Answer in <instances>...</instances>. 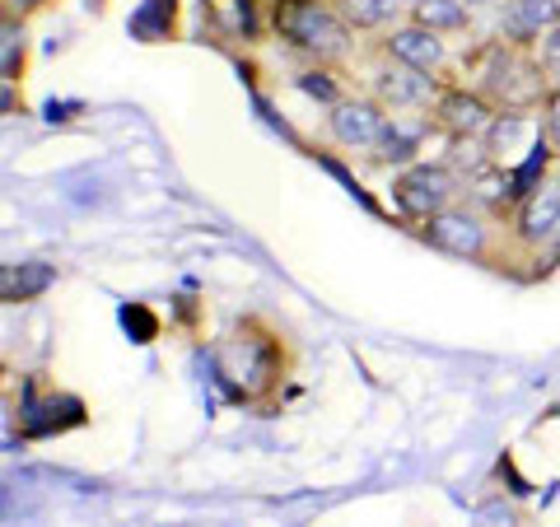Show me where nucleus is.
<instances>
[{"instance_id": "39448f33", "label": "nucleus", "mask_w": 560, "mask_h": 527, "mask_svg": "<svg viewBox=\"0 0 560 527\" xmlns=\"http://www.w3.org/2000/svg\"><path fill=\"white\" fill-rule=\"evenodd\" d=\"M504 238H510V253H514V276H523L518 261H528V280L560 267V173L556 168L518 197L514 215L504 220Z\"/></svg>"}, {"instance_id": "4468645a", "label": "nucleus", "mask_w": 560, "mask_h": 527, "mask_svg": "<svg viewBox=\"0 0 560 527\" xmlns=\"http://www.w3.org/2000/svg\"><path fill=\"white\" fill-rule=\"evenodd\" d=\"M341 20L355 33H388L393 24L407 20V0H331Z\"/></svg>"}, {"instance_id": "1a4fd4ad", "label": "nucleus", "mask_w": 560, "mask_h": 527, "mask_svg": "<svg viewBox=\"0 0 560 527\" xmlns=\"http://www.w3.org/2000/svg\"><path fill=\"white\" fill-rule=\"evenodd\" d=\"M495 117H500L495 103H490L481 90H471V84H458V80H448L444 94L434 98V108H430L434 131H440L444 140H453V136H486Z\"/></svg>"}, {"instance_id": "0eeeda50", "label": "nucleus", "mask_w": 560, "mask_h": 527, "mask_svg": "<svg viewBox=\"0 0 560 527\" xmlns=\"http://www.w3.org/2000/svg\"><path fill=\"white\" fill-rule=\"evenodd\" d=\"M444 75H425V70L393 61L383 51H374V66L364 70V94L378 98L388 113H430L434 98L444 94Z\"/></svg>"}, {"instance_id": "4be33fe9", "label": "nucleus", "mask_w": 560, "mask_h": 527, "mask_svg": "<svg viewBox=\"0 0 560 527\" xmlns=\"http://www.w3.org/2000/svg\"><path fill=\"white\" fill-rule=\"evenodd\" d=\"M467 5H471V10H500L504 0H467Z\"/></svg>"}, {"instance_id": "7ed1b4c3", "label": "nucleus", "mask_w": 560, "mask_h": 527, "mask_svg": "<svg viewBox=\"0 0 560 527\" xmlns=\"http://www.w3.org/2000/svg\"><path fill=\"white\" fill-rule=\"evenodd\" d=\"M416 234L425 248L444 253V257H458V261H481V267H495V271H510L514 276V253H510V238H504V224L490 215V210L471 206L467 197L458 206L430 215L425 224H416Z\"/></svg>"}, {"instance_id": "f03ea898", "label": "nucleus", "mask_w": 560, "mask_h": 527, "mask_svg": "<svg viewBox=\"0 0 560 527\" xmlns=\"http://www.w3.org/2000/svg\"><path fill=\"white\" fill-rule=\"evenodd\" d=\"M467 75H471V90H481L500 113L541 108L551 94V80H547V70H541L537 51L510 47L504 38H486L477 51H471Z\"/></svg>"}, {"instance_id": "9d476101", "label": "nucleus", "mask_w": 560, "mask_h": 527, "mask_svg": "<svg viewBox=\"0 0 560 527\" xmlns=\"http://www.w3.org/2000/svg\"><path fill=\"white\" fill-rule=\"evenodd\" d=\"M374 51H383V57H393V61H407L416 70H425V75H444L448 70V38L444 33H434L425 24H416V20H401L393 24L388 33H378V43ZM448 80V75H444Z\"/></svg>"}, {"instance_id": "aec40b11", "label": "nucleus", "mask_w": 560, "mask_h": 527, "mask_svg": "<svg viewBox=\"0 0 560 527\" xmlns=\"http://www.w3.org/2000/svg\"><path fill=\"white\" fill-rule=\"evenodd\" d=\"M541 131H547V145L560 164V90H551L547 103H541Z\"/></svg>"}, {"instance_id": "a211bd4d", "label": "nucleus", "mask_w": 560, "mask_h": 527, "mask_svg": "<svg viewBox=\"0 0 560 527\" xmlns=\"http://www.w3.org/2000/svg\"><path fill=\"white\" fill-rule=\"evenodd\" d=\"M471 527H528V514H523L514 500L490 495V500L477 504V514H471Z\"/></svg>"}, {"instance_id": "dca6fc26", "label": "nucleus", "mask_w": 560, "mask_h": 527, "mask_svg": "<svg viewBox=\"0 0 560 527\" xmlns=\"http://www.w3.org/2000/svg\"><path fill=\"white\" fill-rule=\"evenodd\" d=\"M294 84L308 94V98H318L323 108H337V103L346 98V84L337 80V66H308L294 75Z\"/></svg>"}, {"instance_id": "423d86ee", "label": "nucleus", "mask_w": 560, "mask_h": 527, "mask_svg": "<svg viewBox=\"0 0 560 527\" xmlns=\"http://www.w3.org/2000/svg\"><path fill=\"white\" fill-rule=\"evenodd\" d=\"M458 201H463V178L444 160L440 164L416 160L393 173V206H397V215L411 224H425L430 215H440V210L458 206Z\"/></svg>"}, {"instance_id": "f257e3e1", "label": "nucleus", "mask_w": 560, "mask_h": 527, "mask_svg": "<svg viewBox=\"0 0 560 527\" xmlns=\"http://www.w3.org/2000/svg\"><path fill=\"white\" fill-rule=\"evenodd\" d=\"M294 364H300V350H294L290 331L261 313L234 318L210 346V368H215L224 397L253 411H276L285 383L294 378Z\"/></svg>"}, {"instance_id": "412c9836", "label": "nucleus", "mask_w": 560, "mask_h": 527, "mask_svg": "<svg viewBox=\"0 0 560 527\" xmlns=\"http://www.w3.org/2000/svg\"><path fill=\"white\" fill-rule=\"evenodd\" d=\"M5 5H10V10H20V14H24V20H33V14H43V10H51V5H57V0H5Z\"/></svg>"}, {"instance_id": "f3484780", "label": "nucleus", "mask_w": 560, "mask_h": 527, "mask_svg": "<svg viewBox=\"0 0 560 527\" xmlns=\"http://www.w3.org/2000/svg\"><path fill=\"white\" fill-rule=\"evenodd\" d=\"M51 285V267H43V261H28V267L20 271H5V298L10 304H20V298H33V294H43Z\"/></svg>"}, {"instance_id": "b1692460", "label": "nucleus", "mask_w": 560, "mask_h": 527, "mask_svg": "<svg viewBox=\"0 0 560 527\" xmlns=\"http://www.w3.org/2000/svg\"><path fill=\"white\" fill-rule=\"evenodd\" d=\"M556 173H560V164H556Z\"/></svg>"}, {"instance_id": "6ab92c4d", "label": "nucleus", "mask_w": 560, "mask_h": 527, "mask_svg": "<svg viewBox=\"0 0 560 527\" xmlns=\"http://www.w3.org/2000/svg\"><path fill=\"white\" fill-rule=\"evenodd\" d=\"M537 61H541V70H547L551 90H560V24L547 28V38L537 43Z\"/></svg>"}, {"instance_id": "ddd939ff", "label": "nucleus", "mask_w": 560, "mask_h": 527, "mask_svg": "<svg viewBox=\"0 0 560 527\" xmlns=\"http://www.w3.org/2000/svg\"><path fill=\"white\" fill-rule=\"evenodd\" d=\"M28 75V20L20 10L0 5V80L20 84Z\"/></svg>"}, {"instance_id": "f8f14e48", "label": "nucleus", "mask_w": 560, "mask_h": 527, "mask_svg": "<svg viewBox=\"0 0 560 527\" xmlns=\"http://www.w3.org/2000/svg\"><path fill=\"white\" fill-rule=\"evenodd\" d=\"M430 136H440L434 131V121H430V113H393L388 131H383V140L370 154V164L374 168H407V164L420 160V150H425Z\"/></svg>"}, {"instance_id": "9b49d317", "label": "nucleus", "mask_w": 560, "mask_h": 527, "mask_svg": "<svg viewBox=\"0 0 560 527\" xmlns=\"http://www.w3.org/2000/svg\"><path fill=\"white\" fill-rule=\"evenodd\" d=\"M556 24H560V0H504L500 20H495V38L523 51H537V43Z\"/></svg>"}, {"instance_id": "5701e85b", "label": "nucleus", "mask_w": 560, "mask_h": 527, "mask_svg": "<svg viewBox=\"0 0 560 527\" xmlns=\"http://www.w3.org/2000/svg\"><path fill=\"white\" fill-rule=\"evenodd\" d=\"M407 5H416V0H407Z\"/></svg>"}, {"instance_id": "2eb2a0df", "label": "nucleus", "mask_w": 560, "mask_h": 527, "mask_svg": "<svg viewBox=\"0 0 560 527\" xmlns=\"http://www.w3.org/2000/svg\"><path fill=\"white\" fill-rule=\"evenodd\" d=\"M471 14L477 10H471L467 0H416L407 10V20L444 33V38H458V33H471Z\"/></svg>"}, {"instance_id": "6e6552de", "label": "nucleus", "mask_w": 560, "mask_h": 527, "mask_svg": "<svg viewBox=\"0 0 560 527\" xmlns=\"http://www.w3.org/2000/svg\"><path fill=\"white\" fill-rule=\"evenodd\" d=\"M388 117L393 113L364 90L346 94L337 108H327V140L337 150H346V154H364V160H370L374 145L383 140V131H388Z\"/></svg>"}, {"instance_id": "20e7f679", "label": "nucleus", "mask_w": 560, "mask_h": 527, "mask_svg": "<svg viewBox=\"0 0 560 527\" xmlns=\"http://www.w3.org/2000/svg\"><path fill=\"white\" fill-rule=\"evenodd\" d=\"M271 33L290 51H300L313 66H346L355 51V28H350L331 0H271Z\"/></svg>"}]
</instances>
